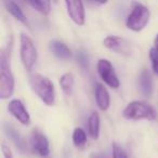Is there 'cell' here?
Instances as JSON below:
<instances>
[{"instance_id":"obj_1","label":"cell","mask_w":158,"mask_h":158,"mask_svg":"<svg viewBox=\"0 0 158 158\" xmlns=\"http://www.w3.org/2000/svg\"><path fill=\"white\" fill-rule=\"evenodd\" d=\"M29 86L38 98L46 105L52 106L55 104L54 85L48 77L41 74H31L29 76Z\"/></svg>"},{"instance_id":"obj_2","label":"cell","mask_w":158,"mask_h":158,"mask_svg":"<svg viewBox=\"0 0 158 158\" xmlns=\"http://www.w3.org/2000/svg\"><path fill=\"white\" fill-rule=\"evenodd\" d=\"M14 92V76L10 67L9 55L6 51L0 54V98L9 99Z\"/></svg>"},{"instance_id":"obj_3","label":"cell","mask_w":158,"mask_h":158,"mask_svg":"<svg viewBox=\"0 0 158 158\" xmlns=\"http://www.w3.org/2000/svg\"><path fill=\"white\" fill-rule=\"evenodd\" d=\"M123 116L128 120H155L157 112L149 104L142 101H132L127 104L123 110Z\"/></svg>"},{"instance_id":"obj_4","label":"cell","mask_w":158,"mask_h":158,"mask_svg":"<svg viewBox=\"0 0 158 158\" xmlns=\"http://www.w3.org/2000/svg\"><path fill=\"white\" fill-rule=\"evenodd\" d=\"M151 19V12L146 6L140 2L132 3V9L126 20V26L133 31H141L146 27Z\"/></svg>"},{"instance_id":"obj_5","label":"cell","mask_w":158,"mask_h":158,"mask_svg":"<svg viewBox=\"0 0 158 158\" xmlns=\"http://www.w3.org/2000/svg\"><path fill=\"white\" fill-rule=\"evenodd\" d=\"M20 56L24 68L31 72L37 61V49L33 39L25 34L20 36Z\"/></svg>"},{"instance_id":"obj_6","label":"cell","mask_w":158,"mask_h":158,"mask_svg":"<svg viewBox=\"0 0 158 158\" xmlns=\"http://www.w3.org/2000/svg\"><path fill=\"white\" fill-rule=\"evenodd\" d=\"M98 74L101 79L112 89H118L120 86L118 76L113 67L112 63L106 59H100L97 64Z\"/></svg>"},{"instance_id":"obj_7","label":"cell","mask_w":158,"mask_h":158,"mask_svg":"<svg viewBox=\"0 0 158 158\" xmlns=\"http://www.w3.org/2000/svg\"><path fill=\"white\" fill-rule=\"evenodd\" d=\"M31 148L33 153L40 157H47L50 154L49 140L39 130H33L31 134Z\"/></svg>"},{"instance_id":"obj_8","label":"cell","mask_w":158,"mask_h":158,"mask_svg":"<svg viewBox=\"0 0 158 158\" xmlns=\"http://www.w3.org/2000/svg\"><path fill=\"white\" fill-rule=\"evenodd\" d=\"M103 46L107 48L108 50L114 51L119 54L129 56L132 54V48L130 46V42L123 37L118 36H107L103 40Z\"/></svg>"},{"instance_id":"obj_9","label":"cell","mask_w":158,"mask_h":158,"mask_svg":"<svg viewBox=\"0 0 158 158\" xmlns=\"http://www.w3.org/2000/svg\"><path fill=\"white\" fill-rule=\"evenodd\" d=\"M7 110L23 126H28L31 123V116H29V113L27 112L24 103L21 100L14 99L10 101L7 106Z\"/></svg>"},{"instance_id":"obj_10","label":"cell","mask_w":158,"mask_h":158,"mask_svg":"<svg viewBox=\"0 0 158 158\" xmlns=\"http://www.w3.org/2000/svg\"><path fill=\"white\" fill-rule=\"evenodd\" d=\"M67 13L72 21L78 26H82L86 23V12H85V6L82 1H65Z\"/></svg>"},{"instance_id":"obj_11","label":"cell","mask_w":158,"mask_h":158,"mask_svg":"<svg viewBox=\"0 0 158 158\" xmlns=\"http://www.w3.org/2000/svg\"><path fill=\"white\" fill-rule=\"evenodd\" d=\"M94 97L98 107L103 112H106L110 105V97L107 89L102 84H97L94 89Z\"/></svg>"},{"instance_id":"obj_12","label":"cell","mask_w":158,"mask_h":158,"mask_svg":"<svg viewBox=\"0 0 158 158\" xmlns=\"http://www.w3.org/2000/svg\"><path fill=\"white\" fill-rule=\"evenodd\" d=\"M139 88L144 97L149 98L153 94V79L149 70L142 69L139 75Z\"/></svg>"},{"instance_id":"obj_13","label":"cell","mask_w":158,"mask_h":158,"mask_svg":"<svg viewBox=\"0 0 158 158\" xmlns=\"http://www.w3.org/2000/svg\"><path fill=\"white\" fill-rule=\"evenodd\" d=\"M50 50L55 56L61 60H68L72 57V50L61 40H51Z\"/></svg>"},{"instance_id":"obj_14","label":"cell","mask_w":158,"mask_h":158,"mask_svg":"<svg viewBox=\"0 0 158 158\" xmlns=\"http://www.w3.org/2000/svg\"><path fill=\"white\" fill-rule=\"evenodd\" d=\"M3 5H5V7H6V10H7L15 20H18L19 22H21L22 24H24L25 26L29 27L26 15L24 14L23 10L21 9V7L18 3L14 2V1H5Z\"/></svg>"},{"instance_id":"obj_15","label":"cell","mask_w":158,"mask_h":158,"mask_svg":"<svg viewBox=\"0 0 158 158\" xmlns=\"http://www.w3.org/2000/svg\"><path fill=\"white\" fill-rule=\"evenodd\" d=\"M5 132L7 133V135L11 139V141L14 143V145H15L19 151L22 152V153H25V152L27 151V145H26L25 140L13 127H11V126H6Z\"/></svg>"},{"instance_id":"obj_16","label":"cell","mask_w":158,"mask_h":158,"mask_svg":"<svg viewBox=\"0 0 158 158\" xmlns=\"http://www.w3.org/2000/svg\"><path fill=\"white\" fill-rule=\"evenodd\" d=\"M100 115L97 112H92L88 118V132L93 140H98L100 136Z\"/></svg>"},{"instance_id":"obj_17","label":"cell","mask_w":158,"mask_h":158,"mask_svg":"<svg viewBox=\"0 0 158 158\" xmlns=\"http://www.w3.org/2000/svg\"><path fill=\"white\" fill-rule=\"evenodd\" d=\"M60 87H61L62 91L65 93L66 95L72 94L73 88H74V75L72 73H65L61 76L60 78Z\"/></svg>"},{"instance_id":"obj_18","label":"cell","mask_w":158,"mask_h":158,"mask_svg":"<svg viewBox=\"0 0 158 158\" xmlns=\"http://www.w3.org/2000/svg\"><path fill=\"white\" fill-rule=\"evenodd\" d=\"M27 5L44 16H48L51 12V2L48 0H31L27 1Z\"/></svg>"},{"instance_id":"obj_19","label":"cell","mask_w":158,"mask_h":158,"mask_svg":"<svg viewBox=\"0 0 158 158\" xmlns=\"http://www.w3.org/2000/svg\"><path fill=\"white\" fill-rule=\"evenodd\" d=\"M73 143L78 148H82L87 143V134L82 128H75L73 132Z\"/></svg>"},{"instance_id":"obj_20","label":"cell","mask_w":158,"mask_h":158,"mask_svg":"<svg viewBox=\"0 0 158 158\" xmlns=\"http://www.w3.org/2000/svg\"><path fill=\"white\" fill-rule=\"evenodd\" d=\"M149 60H151L152 68H153L154 74L158 75V53L154 48L149 50Z\"/></svg>"},{"instance_id":"obj_21","label":"cell","mask_w":158,"mask_h":158,"mask_svg":"<svg viewBox=\"0 0 158 158\" xmlns=\"http://www.w3.org/2000/svg\"><path fill=\"white\" fill-rule=\"evenodd\" d=\"M113 158H128L125 149L118 144V143H113Z\"/></svg>"},{"instance_id":"obj_22","label":"cell","mask_w":158,"mask_h":158,"mask_svg":"<svg viewBox=\"0 0 158 158\" xmlns=\"http://www.w3.org/2000/svg\"><path fill=\"white\" fill-rule=\"evenodd\" d=\"M77 63L81 66L82 68H88L89 66V60H88V55L86 54L85 51H79L77 53Z\"/></svg>"},{"instance_id":"obj_23","label":"cell","mask_w":158,"mask_h":158,"mask_svg":"<svg viewBox=\"0 0 158 158\" xmlns=\"http://www.w3.org/2000/svg\"><path fill=\"white\" fill-rule=\"evenodd\" d=\"M1 151H2L3 158H13V153H12L11 148L6 143L1 144Z\"/></svg>"},{"instance_id":"obj_24","label":"cell","mask_w":158,"mask_h":158,"mask_svg":"<svg viewBox=\"0 0 158 158\" xmlns=\"http://www.w3.org/2000/svg\"><path fill=\"white\" fill-rule=\"evenodd\" d=\"M90 158H107V157H106V155H104L102 153H93L91 154Z\"/></svg>"},{"instance_id":"obj_25","label":"cell","mask_w":158,"mask_h":158,"mask_svg":"<svg viewBox=\"0 0 158 158\" xmlns=\"http://www.w3.org/2000/svg\"><path fill=\"white\" fill-rule=\"evenodd\" d=\"M154 49H155L156 52L158 53V34L156 35L155 39H154Z\"/></svg>"}]
</instances>
